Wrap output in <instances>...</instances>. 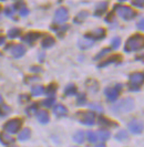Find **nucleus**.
Returning <instances> with one entry per match:
<instances>
[{
  "label": "nucleus",
  "mask_w": 144,
  "mask_h": 147,
  "mask_svg": "<svg viewBox=\"0 0 144 147\" xmlns=\"http://www.w3.org/2000/svg\"><path fill=\"white\" fill-rule=\"evenodd\" d=\"M144 49V36L142 34H134L128 39L124 45V51L125 52H134L140 51Z\"/></svg>",
  "instance_id": "obj_1"
},
{
  "label": "nucleus",
  "mask_w": 144,
  "mask_h": 147,
  "mask_svg": "<svg viewBox=\"0 0 144 147\" xmlns=\"http://www.w3.org/2000/svg\"><path fill=\"white\" fill-rule=\"evenodd\" d=\"M134 109V101L131 97H125L122 101L115 103L111 110L116 114H124V113H129Z\"/></svg>",
  "instance_id": "obj_2"
},
{
  "label": "nucleus",
  "mask_w": 144,
  "mask_h": 147,
  "mask_svg": "<svg viewBox=\"0 0 144 147\" xmlns=\"http://www.w3.org/2000/svg\"><path fill=\"white\" fill-rule=\"evenodd\" d=\"M114 11L122 18L123 20H126V21L134 19V18L137 16V11H134L131 7L122 6V5H115Z\"/></svg>",
  "instance_id": "obj_3"
},
{
  "label": "nucleus",
  "mask_w": 144,
  "mask_h": 147,
  "mask_svg": "<svg viewBox=\"0 0 144 147\" xmlns=\"http://www.w3.org/2000/svg\"><path fill=\"white\" fill-rule=\"evenodd\" d=\"M144 83V74L140 72H134L130 75V91H139L141 85Z\"/></svg>",
  "instance_id": "obj_4"
},
{
  "label": "nucleus",
  "mask_w": 144,
  "mask_h": 147,
  "mask_svg": "<svg viewBox=\"0 0 144 147\" xmlns=\"http://www.w3.org/2000/svg\"><path fill=\"white\" fill-rule=\"evenodd\" d=\"M22 122L19 118H14L8 121L7 123L3 125V131L8 134H16L19 132V129L21 128Z\"/></svg>",
  "instance_id": "obj_5"
},
{
  "label": "nucleus",
  "mask_w": 144,
  "mask_h": 147,
  "mask_svg": "<svg viewBox=\"0 0 144 147\" xmlns=\"http://www.w3.org/2000/svg\"><path fill=\"white\" fill-rule=\"evenodd\" d=\"M77 117L84 125H93L95 123V114L94 112L88 111V112H80L77 114Z\"/></svg>",
  "instance_id": "obj_6"
},
{
  "label": "nucleus",
  "mask_w": 144,
  "mask_h": 147,
  "mask_svg": "<svg viewBox=\"0 0 144 147\" xmlns=\"http://www.w3.org/2000/svg\"><path fill=\"white\" fill-rule=\"evenodd\" d=\"M122 88H123L122 84H116L114 86H109V88H107L104 90V94L108 97L109 101L113 102V101H115L119 97V94L122 91Z\"/></svg>",
  "instance_id": "obj_7"
},
{
  "label": "nucleus",
  "mask_w": 144,
  "mask_h": 147,
  "mask_svg": "<svg viewBox=\"0 0 144 147\" xmlns=\"http://www.w3.org/2000/svg\"><path fill=\"white\" fill-rule=\"evenodd\" d=\"M128 128L133 134H141L144 129V123L140 119H132L128 124Z\"/></svg>",
  "instance_id": "obj_8"
},
{
  "label": "nucleus",
  "mask_w": 144,
  "mask_h": 147,
  "mask_svg": "<svg viewBox=\"0 0 144 147\" xmlns=\"http://www.w3.org/2000/svg\"><path fill=\"white\" fill-rule=\"evenodd\" d=\"M69 19V12L65 7H60L54 13V21L57 23H63Z\"/></svg>",
  "instance_id": "obj_9"
},
{
  "label": "nucleus",
  "mask_w": 144,
  "mask_h": 147,
  "mask_svg": "<svg viewBox=\"0 0 144 147\" xmlns=\"http://www.w3.org/2000/svg\"><path fill=\"white\" fill-rule=\"evenodd\" d=\"M105 37V30L102 29V28H99V29L94 30L91 33H88L84 36V38L86 39H91V40H101Z\"/></svg>",
  "instance_id": "obj_10"
},
{
  "label": "nucleus",
  "mask_w": 144,
  "mask_h": 147,
  "mask_svg": "<svg viewBox=\"0 0 144 147\" xmlns=\"http://www.w3.org/2000/svg\"><path fill=\"white\" fill-rule=\"evenodd\" d=\"M40 37H41V34L39 32H29L22 37V41L28 44H33Z\"/></svg>",
  "instance_id": "obj_11"
},
{
  "label": "nucleus",
  "mask_w": 144,
  "mask_h": 147,
  "mask_svg": "<svg viewBox=\"0 0 144 147\" xmlns=\"http://www.w3.org/2000/svg\"><path fill=\"white\" fill-rule=\"evenodd\" d=\"M24 53H26V49H24L23 45H21V44L12 45V48H11V54H12V57L18 59V58H21Z\"/></svg>",
  "instance_id": "obj_12"
},
{
  "label": "nucleus",
  "mask_w": 144,
  "mask_h": 147,
  "mask_svg": "<svg viewBox=\"0 0 144 147\" xmlns=\"http://www.w3.org/2000/svg\"><path fill=\"white\" fill-rule=\"evenodd\" d=\"M37 118L41 124H47L49 122V119H50V116H49V113L47 111H38Z\"/></svg>",
  "instance_id": "obj_13"
},
{
  "label": "nucleus",
  "mask_w": 144,
  "mask_h": 147,
  "mask_svg": "<svg viewBox=\"0 0 144 147\" xmlns=\"http://www.w3.org/2000/svg\"><path fill=\"white\" fill-rule=\"evenodd\" d=\"M53 113L57 116H65V115H67V113H68V110H67V107H65V105L58 104V105H56L53 107Z\"/></svg>",
  "instance_id": "obj_14"
},
{
  "label": "nucleus",
  "mask_w": 144,
  "mask_h": 147,
  "mask_svg": "<svg viewBox=\"0 0 144 147\" xmlns=\"http://www.w3.org/2000/svg\"><path fill=\"white\" fill-rule=\"evenodd\" d=\"M108 9V2H100L96 7H95V10H94V16L99 17V16L103 15Z\"/></svg>",
  "instance_id": "obj_15"
},
{
  "label": "nucleus",
  "mask_w": 144,
  "mask_h": 147,
  "mask_svg": "<svg viewBox=\"0 0 144 147\" xmlns=\"http://www.w3.org/2000/svg\"><path fill=\"white\" fill-rule=\"evenodd\" d=\"M94 41L93 40H91V39H84V40H80L78 45H79L80 49H82V50H86V49H89V48H91L92 45H93Z\"/></svg>",
  "instance_id": "obj_16"
},
{
  "label": "nucleus",
  "mask_w": 144,
  "mask_h": 147,
  "mask_svg": "<svg viewBox=\"0 0 144 147\" xmlns=\"http://www.w3.org/2000/svg\"><path fill=\"white\" fill-rule=\"evenodd\" d=\"M0 142L3 145H10L14 143V138L8 133H0Z\"/></svg>",
  "instance_id": "obj_17"
},
{
  "label": "nucleus",
  "mask_w": 144,
  "mask_h": 147,
  "mask_svg": "<svg viewBox=\"0 0 144 147\" xmlns=\"http://www.w3.org/2000/svg\"><path fill=\"white\" fill-rule=\"evenodd\" d=\"M96 135H98V138H99L101 142L108 140L109 138H110V136H111V134H110V132H109L108 129H103V128L96 133Z\"/></svg>",
  "instance_id": "obj_18"
},
{
  "label": "nucleus",
  "mask_w": 144,
  "mask_h": 147,
  "mask_svg": "<svg viewBox=\"0 0 144 147\" xmlns=\"http://www.w3.org/2000/svg\"><path fill=\"white\" fill-rule=\"evenodd\" d=\"M84 138H86V134H84V132H82V131H78V132L73 135V140L75 143H78V144H82L84 142Z\"/></svg>",
  "instance_id": "obj_19"
},
{
  "label": "nucleus",
  "mask_w": 144,
  "mask_h": 147,
  "mask_svg": "<svg viewBox=\"0 0 144 147\" xmlns=\"http://www.w3.org/2000/svg\"><path fill=\"white\" fill-rule=\"evenodd\" d=\"M54 38H52V37H47V38H44L42 40V42H41V45H42V48H44V49H48V48H51L53 44H54Z\"/></svg>",
  "instance_id": "obj_20"
},
{
  "label": "nucleus",
  "mask_w": 144,
  "mask_h": 147,
  "mask_svg": "<svg viewBox=\"0 0 144 147\" xmlns=\"http://www.w3.org/2000/svg\"><path fill=\"white\" fill-rule=\"evenodd\" d=\"M30 135H31V132L29 128H23L21 132L19 133L18 135V140L23 142V140H27L28 138H30Z\"/></svg>",
  "instance_id": "obj_21"
},
{
  "label": "nucleus",
  "mask_w": 144,
  "mask_h": 147,
  "mask_svg": "<svg viewBox=\"0 0 144 147\" xmlns=\"http://www.w3.org/2000/svg\"><path fill=\"white\" fill-rule=\"evenodd\" d=\"M129 138V135H128V132L125 129H121L115 134V140H120V142H124Z\"/></svg>",
  "instance_id": "obj_22"
},
{
  "label": "nucleus",
  "mask_w": 144,
  "mask_h": 147,
  "mask_svg": "<svg viewBox=\"0 0 144 147\" xmlns=\"http://www.w3.org/2000/svg\"><path fill=\"white\" fill-rule=\"evenodd\" d=\"M120 58H121L120 55H113V57L109 58L108 60L103 61L102 63H100V64H99V67H103V66L108 65V64H110V63H114V62H116V61H118V60L120 59Z\"/></svg>",
  "instance_id": "obj_23"
},
{
  "label": "nucleus",
  "mask_w": 144,
  "mask_h": 147,
  "mask_svg": "<svg viewBox=\"0 0 144 147\" xmlns=\"http://www.w3.org/2000/svg\"><path fill=\"white\" fill-rule=\"evenodd\" d=\"M31 93H32V95L35 96L42 95L44 93V88H43L42 85H36V86H33L31 88Z\"/></svg>",
  "instance_id": "obj_24"
},
{
  "label": "nucleus",
  "mask_w": 144,
  "mask_h": 147,
  "mask_svg": "<svg viewBox=\"0 0 144 147\" xmlns=\"http://www.w3.org/2000/svg\"><path fill=\"white\" fill-rule=\"evenodd\" d=\"M11 112V107L7 104H0V116H7Z\"/></svg>",
  "instance_id": "obj_25"
},
{
  "label": "nucleus",
  "mask_w": 144,
  "mask_h": 147,
  "mask_svg": "<svg viewBox=\"0 0 144 147\" xmlns=\"http://www.w3.org/2000/svg\"><path fill=\"white\" fill-rule=\"evenodd\" d=\"M75 93H77V88H75V85H73V84H69V85L65 88V95L71 96V95H74Z\"/></svg>",
  "instance_id": "obj_26"
},
{
  "label": "nucleus",
  "mask_w": 144,
  "mask_h": 147,
  "mask_svg": "<svg viewBox=\"0 0 144 147\" xmlns=\"http://www.w3.org/2000/svg\"><path fill=\"white\" fill-rule=\"evenodd\" d=\"M86 138L90 143H96V140H99L98 138V135L95 132H92V131H89L86 133Z\"/></svg>",
  "instance_id": "obj_27"
},
{
  "label": "nucleus",
  "mask_w": 144,
  "mask_h": 147,
  "mask_svg": "<svg viewBox=\"0 0 144 147\" xmlns=\"http://www.w3.org/2000/svg\"><path fill=\"white\" fill-rule=\"evenodd\" d=\"M20 33H21V30L18 29V28H14V29L9 30V32H8V37L10 38V39H14V38L19 37Z\"/></svg>",
  "instance_id": "obj_28"
},
{
  "label": "nucleus",
  "mask_w": 144,
  "mask_h": 147,
  "mask_svg": "<svg viewBox=\"0 0 144 147\" xmlns=\"http://www.w3.org/2000/svg\"><path fill=\"white\" fill-rule=\"evenodd\" d=\"M56 91H57V85H56V84H50V85L47 88V90H46V93H47V95H49L50 97H53Z\"/></svg>",
  "instance_id": "obj_29"
},
{
  "label": "nucleus",
  "mask_w": 144,
  "mask_h": 147,
  "mask_svg": "<svg viewBox=\"0 0 144 147\" xmlns=\"http://www.w3.org/2000/svg\"><path fill=\"white\" fill-rule=\"evenodd\" d=\"M86 17H88V12H86V11H81L79 15L74 18V22H75V23H81V22L86 19Z\"/></svg>",
  "instance_id": "obj_30"
},
{
  "label": "nucleus",
  "mask_w": 144,
  "mask_h": 147,
  "mask_svg": "<svg viewBox=\"0 0 144 147\" xmlns=\"http://www.w3.org/2000/svg\"><path fill=\"white\" fill-rule=\"evenodd\" d=\"M54 102H56V100H54V97H48L47 100H44V101H42V106H44V107H51L53 104H54Z\"/></svg>",
  "instance_id": "obj_31"
},
{
  "label": "nucleus",
  "mask_w": 144,
  "mask_h": 147,
  "mask_svg": "<svg viewBox=\"0 0 144 147\" xmlns=\"http://www.w3.org/2000/svg\"><path fill=\"white\" fill-rule=\"evenodd\" d=\"M110 51H111V50H110L109 48H108V49H103L102 51L99 52V53H98V54H96V55L94 57V60H100V59H102V58H103L104 55H107V54H108V53Z\"/></svg>",
  "instance_id": "obj_32"
},
{
  "label": "nucleus",
  "mask_w": 144,
  "mask_h": 147,
  "mask_svg": "<svg viewBox=\"0 0 144 147\" xmlns=\"http://www.w3.org/2000/svg\"><path fill=\"white\" fill-rule=\"evenodd\" d=\"M86 94H79L78 97H77V104L78 105H83V104H86Z\"/></svg>",
  "instance_id": "obj_33"
},
{
  "label": "nucleus",
  "mask_w": 144,
  "mask_h": 147,
  "mask_svg": "<svg viewBox=\"0 0 144 147\" xmlns=\"http://www.w3.org/2000/svg\"><path fill=\"white\" fill-rule=\"evenodd\" d=\"M120 44H121V39L119 37L112 39V41H111V47H112L113 49H118V48L120 47Z\"/></svg>",
  "instance_id": "obj_34"
},
{
  "label": "nucleus",
  "mask_w": 144,
  "mask_h": 147,
  "mask_svg": "<svg viewBox=\"0 0 144 147\" xmlns=\"http://www.w3.org/2000/svg\"><path fill=\"white\" fill-rule=\"evenodd\" d=\"M101 125H105V126H116L114 123L110 122L108 118H104V117H100V121H99Z\"/></svg>",
  "instance_id": "obj_35"
},
{
  "label": "nucleus",
  "mask_w": 144,
  "mask_h": 147,
  "mask_svg": "<svg viewBox=\"0 0 144 147\" xmlns=\"http://www.w3.org/2000/svg\"><path fill=\"white\" fill-rule=\"evenodd\" d=\"M132 6L137 8H143L144 7V0H131Z\"/></svg>",
  "instance_id": "obj_36"
},
{
  "label": "nucleus",
  "mask_w": 144,
  "mask_h": 147,
  "mask_svg": "<svg viewBox=\"0 0 144 147\" xmlns=\"http://www.w3.org/2000/svg\"><path fill=\"white\" fill-rule=\"evenodd\" d=\"M36 112H38V105H37V104H32L30 107L27 109V113H28L29 115H30V114H33V113H36Z\"/></svg>",
  "instance_id": "obj_37"
},
{
  "label": "nucleus",
  "mask_w": 144,
  "mask_h": 147,
  "mask_svg": "<svg viewBox=\"0 0 144 147\" xmlns=\"http://www.w3.org/2000/svg\"><path fill=\"white\" fill-rule=\"evenodd\" d=\"M5 13L8 16V17H12L14 13V8L12 7V6H9V7H7L6 9H5Z\"/></svg>",
  "instance_id": "obj_38"
},
{
  "label": "nucleus",
  "mask_w": 144,
  "mask_h": 147,
  "mask_svg": "<svg viewBox=\"0 0 144 147\" xmlns=\"http://www.w3.org/2000/svg\"><path fill=\"white\" fill-rule=\"evenodd\" d=\"M29 15V9L27 7H21V9H20V16H22V17H26V16Z\"/></svg>",
  "instance_id": "obj_39"
},
{
  "label": "nucleus",
  "mask_w": 144,
  "mask_h": 147,
  "mask_svg": "<svg viewBox=\"0 0 144 147\" xmlns=\"http://www.w3.org/2000/svg\"><path fill=\"white\" fill-rule=\"evenodd\" d=\"M90 107L92 109V110H95L98 111V112H102V106L99 105V104H90Z\"/></svg>",
  "instance_id": "obj_40"
},
{
  "label": "nucleus",
  "mask_w": 144,
  "mask_h": 147,
  "mask_svg": "<svg viewBox=\"0 0 144 147\" xmlns=\"http://www.w3.org/2000/svg\"><path fill=\"white\" fill-rule=\"evenodd\" d=\"M137 28L139 30H142V31H144V18H143V19H141L140 21L137 22Z\"/></svg>",
  "instance_id": "obj_41"
},
{
  "label": "nucleus",
  "mask_w": 144,
  "mask_h": 147,
  "mask_svg": "<svg viewBox=\"0 0 144 147\" xmlns=\"http://www.w3.org/2000/svg\"><path fill=\"white\" fill-rule=\"evenodd\" d=\"M31 71H32V72H41V69L38 67V66H32V67H31Z\"/></svg>",
  "instance_id": "obj_42"
},
{
  "label": "nucleus",
  "mask_w": 144,
  "mask_h": 147,
  "mask_svg": "<svg viewBox=\"0 0 144 147\" xmlns=\"http://www.w3.org/2000/svg\"><path fill=\"white\" fill-rule=\"evenodd\" d=\"M3 43H5V38L2 37V36H0V45Z\"/></svg>",
  "instance_id": "obj_43"
},
{
  "label": "nucleus",
  "mask_w": 144,
  "mask_h": 147,
  "mask_svg": "<svg viewBox=\"0 0 144 147\" xmlns=\"http://www.w3.org/2000/svg\"><path fill=\"white\" fill-rule=\"evenodd\" d=\"M137 60H142V61H144V55H141V57H137Z\"/></svg>",
  "instance_id": "obj_44"
},
{
  "label": "nucleus",
  "mask_w": 144,
  "mask_h": 147,
  "mask_svg": "<svg viewBox=\"0 0 144 147\" xmlns=\"http://www.w3.org/2000/svg\"><path fill=\"white\" fill-rule=\"evenodd\" d=\"M95 147H105V145L104 144H99V145H96Z\"/></svg>",
  "instance_id": "obj_45"
},
{
  "label": "nucleus",
  "mask_w": 144,
  "mask_h": 147,
  "mask_svg": "<svg viewBox=\"0 0 144 147\" xmlns=\"http://www.w3.org/2000/svg\"><path fill=\"white\" fill-rule=\"evenodd\" d=\"M1 103H2V96L0 95V104H1Z\"/></svg>",
  "instance_id": "obj_46"
},
{
  "label": "nucleus",
  "mask_w": 144,
  "mask_h": 147,
  "mask_svg": "<svg viewBox=\"0 0 144 147\" xmlns=\"http://www.w3.org/2000/svg\"><path fill=\"white\" fill-rule=\"evenodd\" d=\"M120 1H122V2H123V1H126V0H120Z\"/></svg>",
  "instance_id": "obj_47"
},
{
  "label": "nucleus",
  "mask_w": 144,
  "mask_h": 147,
  "mask_svg": "<svg viewBox=\"0 0 144 147\" xmlns=\"http://www.w3.org/2000/svg\"><path fill=\"white\" fill-rule=\"evenodd\" d=\"M10 147H17V146H10Z\"/></svg>",
  "instance_id": "obj_48"
}]
</instances>
